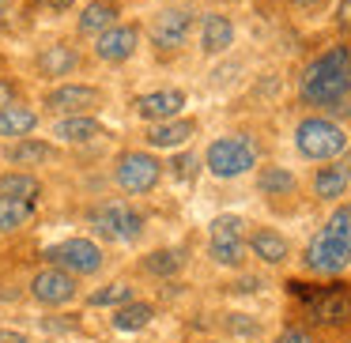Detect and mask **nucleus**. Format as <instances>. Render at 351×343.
Returning a JSON list of instances; mask_svg holds the SVG:
<instances>
[{
	"mask_svg": "<svg viewBox=\"0 0 351 343\" xmlns=\"http://www.w3.org/2000/svg\"><path fill=\"white\" fill-rule=\"evenodd\" d=\"M298 94L310 106H340L351 94V49L332 46L313 57L298 76Z\"/></svg>",
	"mask_w": 351,
	"mask_h": 343,
	"instance_id": "obj_1",
	"label": "nucleus"
},
{
	"mask_svg": "<svg viewBox=\"0 0 351 343\" xmlns=\"http://www.w3.org/2000/svg\"><path fill=\"white\" fill-rule=\"evenodd\" d=\"M351 264V207L328 215V223L306 245V268L321 275H336Z\"/></svg>",
	"mask_w": 351,
	"mask_h": 343,
	"instance_id": "obj_2",
	"label": "nucleus"
},
{
	"mask_svg": "<svg viewBox=\"0 0 351 343\" xmlns=\"http://www.w3.org/2000/svg\"><path fill=\"white\" fill-rule=\"evenodd\" d=\"M295 147L302 159L325 162V159H336L348 147V132L336 121H328V117H306L295 129Z\"/></svg>",
	"mask_w": 351,
	"mask_h": 343,
	"instance_id": "obj_3",
	"label": "nucleus"
},
{
	"mask_svg": "<svg viewBox=\"0 0 351 343\" xmlns=\"http://www.w3.org/2000/svg\"><path fill=\"white\" fill-rule=\"evenodd\" d=\"M87 219L102 238H114V242H136L140 230H144V215L136 207H129L125 200H106V204L91 207Z\"/></svg>",
	"mask_w": 351,
	"mask_h": 343,
	"instance_id": "obj_4",
	"label": "nucleus"
},
{
	"mask_svg": "<svg viewBox=\"0 0 351 343\" xmlns=\"http://www.w3.org/2000/svg\"><path fill=\"white\" fill-rule=\"evenodd\" d=\"M257 162V151L245 136H223L208 147V170L215 177H238Z\"/></svg>",
	"mask_w": 351,
	"mask_h": 343,
	"instance_id": "obj_5",
	"label": "nucleus"
},
{
	"mask_svg": "<svg viewBox=\"0 0 351 343\" xmlns=\"http://www.w3.org/2000/svg\"><path fill=\"white\" fill-rule=\"evenodd\" d=\"M189 34H193V12L189 8H162L152 19V27H147V38H152V46L159 53L182 49L189 42Z\"/></svg>",
	"mask_w": 351,
	"mask_h": 343,
	"instance_id": "obj_6",
	"label": "nucleus"
},
{
	"mask_svg": "<svg viewBox=\"0 0 351 343\" xmlns=\"http://www.w3.org/2000/svg\"><path fill=\"white\" fill-rule=\"evenodd\" d=\"M46 260L72 275H95L102 268V249L95 242H87V238H69V242L46 249Z\"/></svg>",
	"mask_w": 351,
	"mask_h": 343,
	"instance_id": "obj_7",
	"label": "nucleus"
},
{
	"mask_svg": "<svg viewBox=\"0 0 351 343\" xmlns=\"http://www.w3.org/2000/svg\"><path fill=\"white\" fill-rule=\"evenodd\" d=\"M208 245H212V257L219 260V264L238 268L245 260V223L238 219V215H219V219L212 223Z\"/></svg>",
	"mask_w": 351,
	"mask_h": 343,
	"instance_id": "obj_8",
	"label": "nucleus"
},
{
	"mask_svg": "<svg viewBox=\"0 0 351 343\" xmlns=\"http://www.w3.org/2000/svg\"><path fill=\"white\" fill-rule=\"evenodd\" d=\"M162 177V162L152 159L147 151H125L117 159V185L125 192H147Z\"/></svg>",
	"mask_w": 351,
	"mask_h": 343,
	"instance_id": "obj_9",
	"label": "nucleus"
},
{
	"mask_svg": "<svg viewBox=\"0 0 351 343\" xmlns=\"http://www.w3.org/2000/svg\"><path fill=\"white\" fill-rule=\"evenodd\" d=\"M136 49H140V27L121 23V19L95 38V57H99L102 64H125Z\"/></svg>",
	"mask_w": 351,
	"mask_h": 343,
	"instance_id": "obj_10",
	"label": "nucleus"
},
{
	"mask_svg": "<svg viewBox=\"0 0 351 343\" xmlns=\"http://www.w3.org/2000/svg\"><path fill=\"white\" fill-rule=\"evenodd\" d=\"M31 294L38 298L42 305H69L72 298H76V275L57 268V264H49L31 279Z\"/></svg>",
	"mask_w": 351,
	"mask_h": 343,
	"instance_id": "obj_11",
	"label": "nucleus"
},
{
	"mask_svg": "<svg viewBox=\"0 0 351 343\" xmlns=\"http://www.w3.org/2000/svg\"><path fill=\"white\" fill-rule=\"evenodd\" d=\"M102 102V91L91 84H57L53 91H46V110L53 114H87Z\"/></svg>",
	"mask_w": 351,
	"mask_h": 343,
	"instance_id": "obj_12",
	"label": "nucleus"
},
{
	"mask_svg": "<svg viewBox=\"0 0 351 343\" xmlns=\"http://www.w3.org/2000/svg\"><path fill=\"white\" fill-rule=\"evenodd\" d=\"M117 16H121V4L117 0H87L76 16V34L80 38H99L106 27L117 23Z\"/></svg>",
	"mask_w": 351,
	"mask_h": 343,
	"instance_id": "obj_13",
	"label": "nucleus"
},
{
	"mask_svg": "<svg viewBox=\"0 0 351 343\" xmlns=\"http://www.w3.org/2000/svg\"><path fill=\"white\" fill-rule=\"evenodd\" d=\"M185 106V91H178V87H162V91H147L136 99V114L144 117V121H170V117H178Z\"/></svg>",
	"mask_w": 351,
	"mask_h": 343,
	"instance_id": "obj_14",
	"label": "nucleus"
},
{
	"mask_svg": "<svg viewBox=\"0 0 351 343\" xmlns=\"http://www.w3.org/2000/svg\"><path fill=\"white\" fill-rule=\"evenodd\" d=\"M38 76L57 79V76H72L80 68V53L69 46V42H49V46L38 49Z\"/></svg>",
	"mask_w": 351,
	"mask_h": 343,
	"instance_id": "obj_15",
	"label": "nucleus"
},
{
	"mask_svg": "<svg viewBox=\"0 0 351 343\" xmlns=\"http://www.w3.org/2000/svg\"><path fill=\"white\" fill-rule=\"evenodd\" d=\"M230 46H234V23H230L227 16H219V12H208V16L200 19V49H204L208 57H219V53H227Z\"/></svg>",
	"mask_w": 351,
	"mask_h": 343,
	"instance_id": "obj_16",
	"label": "nucleus"
},
{
	"mask_svg": "<svg viewBox=\"0 0 351 343\" xmlns=\"http://www.w3.org/2000/svg\"><path fill=\"white\" fill-rule=\"evenodd\" d=\"M310 305H313V317L325 320V325H343L351 317V294L343 287H328L321 294H313Z\"/></svg>",
	"mask_w": 351,
	"mask_h": 343,
	"instance_id": "obj_17",
	"label": "nucleus"
},
{
	"mask_svg": "<svg viewBox=\"0 0 351 343\" xmlns=\"http://www.w3.org/2000/svg\"><path fill=\"white\" fill-rule=\"evenodd\" d=\"M34 129H38V114H34V110L19 106V102H8V106L0 110V136L23 140V136H31Z\"/></svg>",
	"mask_w": 351,
	"mask_h": 343,
	"instance_id": "obj_18",
	"label": "nucleus"
},
{
	"mask_svg": "<svg viewBox=\"0 0 351 343\" xmlns=\"http://www.w3.org/2000/svg\"><path fill=\"white\" fill-rule=\"evenodd\" d=\"M102 132V125L87 114H64L61 121H53V136L64 140V144H84V140H95Z\"/></svg>",
	"mask_w": 351,
	"mask_h": 343,
	"instance_id": "obj_19",
	"label": "nucleus"
},
{
	"mask_svg": "<svg viewBox=\"0 0 351 343\" xmlns=\"http://www.w3.org/2000/svg\"><path fill=\"white\" fill-rule=\"evenodd\" d=\"M193 132H197V125L178 121V117H170V121H152V129H147V144L152 147H182Z\"/></svg>",
	"mask_w": 351,
	"mask_h": 343,
	"instance_id": "obj_20",
	"label": "nucleus"
},
{
	"mask_svg": "<svg viewBox=\"0 0 351 343\" xmlns=\"http://www.w3.org/2000/svg\"><path fill=\"white\" fill-rule=\"evenodd\" d=\"M351 185V170L343 166V162H336V166H321L317 177H313V192H317L321 200H336L343 196Z\"/></svg>",
	"mask_w": 351,
	"mask_h": 343,
	"instance_id": "obj_21",
	"label": "nucleus"
},
{
	"mask_svg": "<svg viewBox=\"0 0 351 343\" xmlns=\"http://www.w3.org/2000/svg\"><path fill=\"white\" fill-rule=\"evenodd\" d=\"M34 219V200H19V196H4L0 192V234L27 227Z\"/></svg>",
	"mask_w": 351,
	"mask_h": 343,
	"instance_id": "obj_22",
	"label": "nucleus"
},
{
	"mask_svg": "<svg viewBox=\"0 0 351 343\" xmlns=\"http://www.w3.org/2000/svg\"><path fill=\"white\" fill-rule=\"evenodd\" d=\"M8 159L16 162V166H46V162L57 159V147L53 144H42V140H19L16 147L8 151Z\"/></svg>",
	"mask_w": 351,
	"mask_h": 343,
	"instance_id": "obj_23",
	"label": "nucleus"
},
{
	"mask_svg": "<svg viewBox=\"0 0 351 343\" xmlns=\"http://www.w3.org/2000/svg\"><path fill=\"white\" fill-rule=\"evenodd\" d=\"M250 249H253V257H261L265 264H283V260H287V242H283L276 230H253Z\"/></svg>",
	"mask_w": 351,
	"mask_h": 343,
	"instance_id": "obj_24",
	"label": "nucleus"
},
{
	"mask_svg": "<svg viewBox=\"0 0 351 343\" xmlns=\"http://www.w3.org/2000/svg\"><path fill=\"white\" fill-rule=\"evenodd\" d=\"M155 317V309L147 302H121L114 313V328H121V332H140V328H147Z\"/></svg>",
	"mask_w": 351,
	"mask_h": 343,
	"instance_id": "obj_25",
	"label": "nucleus"
},
{
	"mask_svg": "<svg viewBox=\"0 0 351 343\" xmlns=\"http://www.w3.org/2000/svg\"><path fill=\"white\" fill-rule=\"evenodd\" d=\"M295 185H298L295 174L283 170V166H268V170H261V177H257V189L265 192V196H283V192H291Z\"/></svg>",
	"mask_w": 351,
	"mask_h": 343,
	"instance_id": "obj_26",
	"label": "nucleus"
},
{
	"mask_svg": "<svg viewBox=\"0 0 351 343\" xmlns=\"http://www.w3.org/2000/svg\"><path fill=\"white\" fill-rule=\"evenodd\" d=\"M0 192L4 196H19V200H34L42 192V185L31 174H0Z\"/></svg>",
	"mask_w": 351,
	"mask_h": 343,
	"instance_id": "obj_27",
	"label": "nucleus"
},
{
	"mask_svg": "<svg viewBox=\"0 0 351 343\" xmlns=\"http://www.w3.org/2000/svg\"><path fill=\"white\" fill-rule=\"evenodd\" d=\"M144 268L152 275H174L178 268H182V253L178 249H155L152 257L144 260Z\"/></svg>",
	"mask_w": 351,
	"mask_h": 343,
	"instance_id": "obj_28",
	"label": "nucleus"
},
{
	"mask_svg": "<svg viewBox=\"0 0 351 343\" xmlns=\"http://www.w3.org/2000/svg\"><path fill=\"white\" fill-rule=\"evenodd\" d=\"M129 298H132V290L125 287V283H114V287L91 294V305H121V302H129Z\"/></svg>",
	"mask_w": 351,
	"mask_h": 343,
	"instance_id": "obj_29",
	"label": "nucleus"
},
{
	"mask_svg": "<svg viewBox=\"0 0 351 343\" xmlns=\"http://www.w3.org/2000/svg\"><path fill=\"white\" fill-rule=\"evenodd\" d=\"M332 23H336V31H340V34H351V0H336Z\"/></svg>",
	"mask_w": 351,
	"mask_h": 343,
	"instance_id": "obj_30",
	"label": "nucleus"
},
{
	"mask_svg": "<svg viewBox=\"0 0 351 343\" xmlns=\"http://www.w3.org/2000/svg\"><path fill=\"white\" fill-rule=\"evenodd\" d=\"M27 8H42V12H69V8H76V0H27Z\"/></svg>",
	"mask_w": 351,
	"mask_h": 343,
	"instance_id": "obj_31",
	"label": "nucleus"
},
{
	"mask_svg": "<svg viewBox=\"0 0 351 343\" xmlns=\"http://www.w3.org/2000/svg\"><path fill=\"white\" fill-rule=\"evenodd\" d=\"M276 343H313V335L302 332V328H287V332H283Z\"/></svg>",
	"mask_w": 351,
	"mask_h": 343,
	"instance_id": "obj_32",
	"label": "nucleus"
},
{
	"mask_svg": "<svg viewBox=\"0 0 351 343\" xmlns=\"http://www.w3.org/2000/svg\"><path fill=\"white\" fill-rule=\"evenodd\" d=\"M8 102H16V84H12V79H4V76H0V110L8 106Z\"/></svg>",
	"mask_w": 351,
	"mask_h": 343,
	"instance_id": "obj_33",
	"label": "nucleus"
},
{
	"mask_svg": "<svg viewBox=\"0 0 351 343\" xmlns=\"http://www.w3.org/2000/svg\"><path fill=\"white\" fill-rule=\"evenodd\" d=\"M291 8H298V12H321L328 4V0H287Z\"/></svg>",
	"mask_w": 351,
	"mask_h": 343,
	"instance_id": "obj_34",
	"label": "nucleus"
},
{
	"mask_svg": "<svg viewBox=\"0 0 351 343\" xmlns=\"http://www.w3.org/2000/svg\"><path fill=\"white\" fill-rule=\"evenodd\" d=\"M0 343H27L23 335H12V332H0Z\"/></svg>",
	"mask_w": 351,
	"mask_h": 343,
	"instance_id": "obj_35",
	"label": "nucleus"
},
{
	"mask_svg": "<svg viewBox=\"0 0 351 343\" xmlns=\"http://www.w3.org/2000/svg\"><path fill=\"white\" fill-rule=\"evenodd\" d=\"M257 287H261L257 279H242V283H238V290H257Z\"/></svg>",
	"mask_w": 351,
	"mask_h": 343,
	"instance_id": "obj_36",
	"label": "nucleus"
},
{
	"mask_svg": "<svg viewBox=\"0 0 351 343\" xmlns=\"http://www.w3.org/2000/svg\"><path fill=\"white\" fill-rule=\"evenodd\" d=\"M4 4H8V0H0V12H4Z\"/></svg>",
	"mask_w": 351,
	"mask_h": 343,
	"instance_id": "obj_37",
	"label": "nucleus"
}]
</instances>
